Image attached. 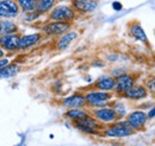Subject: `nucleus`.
Here are the masks:
<instances>
[{
    "mask_svg": "<svg viewBox=\"0 0 155 146\" xmlns=\"http://www.w3.org/2000/svg\"><path fill=\"white\" fill-rule=\"evenodd\" d=\"M41 39V33H32V35H26L19 38V49H29L31 46H34L35 44L38 43Z\"/></svg>",
    "mask_w": 155,
    "mask_h": 146,
    "instance_id": "15",
    "label": "nucleus"
},
{
    "mask_svg": "<svg viewBox=\"0 0 155 146\" xmlns=\"http://www.w3.org/2000/svg\"><path fill=\"white\" fill-rule=\"evenodd\" d=\"M148 89H150V91H154V78H152L150 82H148Z\"/></svg>",
    "mask_w": 155,
    "mask_h": 146,
    "instance_id": "26",
    "label": "nucleus"
},
{
    "mask_svg": "<svg viewBox=\"0 0 155 146\" xmlns=\"http://www.w3.org/2000/svg\"><path fill=\"white\" fill-rule=\"evenodd\" d=\"M74 7L82 13L93 12L97 8L99 0H73Z\"/></svg>",
    "mask_w": 155,
    "mask_h": 146,
    "instance_id": "11",
    "label": "nucleus"
},
{
    "mask_svg": "<svg viewBox=\"0 0 155 146\" xmlns=\"http://www.w3.org/2000/svg\"><path fill=\"white\" fill-rule=\"evenodd\" d=\"M112 110H115L117 118H122V116H124L127 114V110H125V107H124L123 103H115L114 107H112Z\"/></svg>",
    "mask_w": 155,
    "mask_h": 146,
    "instance_id": "23",
    "label": "nucleus"
},
{
    "mask_svg": "<svg viewBox=\"0 0 155 146\" xmlns=\"http://www.w3.org/2000/svg\"><path fill=\"white\" fill-rule=\"evenodd\" d=\"M16 2L23 12H31L35 11L37 0H17Z\"/></svg>",
    "mask_w": 155,
    "mask_h": 146,
    "instance_id": "21",
    "label": "nucleus"
},
{
    "mask_svg": "<svg viewBox=\"0 0 155 146\" xmlns=\"http://www.w3.org/2000/svg\"><path fill=\"white\" fill-rule=\"evenodd\" d=\"M130 33L131 36L135 37L137 40H141V42H147V36L142 29V26L140 24H133L130 25Z\"/></svg>",
    "mask_w": 155,
    "mask_h": 146,
    "instance_id": "20",
    "label": "nucleus"
},
{
    "mask_svg": "<svg viewBox=\"0 0 155 146\" xmlns=\"http://www.w3.org/2000/svg\"><path fill=\"white\" fill-rule=\"evenodd\" d=\"M94 115L99 121L101 122H115L117 119V115L115 110L109 107H100L94 110Z\"/></svg>",
    "mask_w": 155,
    "mask_h": 146,
    "instance_id": "10",
    "label": "nucleus"
},
{
    "mask_svg": "<svg viewBox=\"0 0 155 146\" xmlns=\"http://www.w3.org/2000/svg\"><path fill=\"white\" fill-rule=\"evenodd\" d=\"M114 86H115V78L111 77V76H101L99 77L94 84V87L99 89V90H103V91H109V90H112L114 89Z\"/></svg>",
    "mask_w": 155,
    "mask_h": 146,
    "instance_id": "13",
    "label": "nucleus"
},
{
    "mask_svg": "<svg viewBox=\"0 0 155 146\" xmlns=\"http://www.w3.org/2000/svg\"><path fill=\"white\" fill-rule=\"evenodd\" d=\"M71 27V23L69 21H53L48 25H45L42 30L50 36H58L62 35L64 32H67Z\"/></svg>",
    "mask_w": 155,
    "mask_h": 146,
    "instance_id": "6",
    "label": "nucleus"
},
{
    "mask_svg": "<svg viewBox=\"0 0 155 146\" xmlns=\"http://www.w3.org/2000/svg\"><path fill=\"white\" fill-rule=\"evenodd\" d=\"M147 114L142 110H136L133 112L129 116H128V124L131 129H141L144 127L146 122H147Z\"/></svg>",
    "mask_w": 155,
    "mask_h": 146,
    "instance_id": "9",
    "label": "nucleus"
},
{
    "mask_svg": "<svg viewBox=\"0 0 155 146\" xmlns=\"http://www.w3.org/2000/svg\"><path fill=\"white\" fill-rule=\"evenodd\" d=\"M74 125L75 127L84 132V133H87V134H93V133H97V129L99 128V124L96 119H92L90 116H86L84 119H80L74 121Z\"/></svg>",
    "mask_w": 155,
    "mask_h": 146,
    "instance_id": "5",
    "label": "nucleus"
},
{
    "mask_svg": "<svg viewBox=\"0 0 155 146\" xmlns=\"http://www.w3.org/2000/svg\"><path fill=\"white\" fill-rule=\"evenodd\" d=\"M112 6H114V8H115V10H116V11H119V10H122V4H120V2H114V5H112Z\"/></svg>",
    "mask_w": 155,
    "mask_h": 146,
    "instance_id": "27",
    "label": "nucleus"
},
{
    "mask_svg": "<svg viewBox=\"0 0 155 146\" xmlns=\"http://www.w3.org/2000/svg\"><path fill=\"white\" fill-rule=\"evenodd\" d=\"M19 38L16 33L0 36V48L6 51H16L19 49Z\"/></svg>",
    "mask_w": 155,
    "mask_h": 146,
    "instance_id": "8",
    "label": "nucleus"
},
{
    "mask_svg": "<svg viewBox=\"0 0 155 146\" xmlns=\"http://www.w3.org/2000/svg\"><path fill=\"white\" fill-rule=\"evenodd\" d=\"M20 67L17 64H7L4 68H0V78H10L19 73Z\"/></svg>",
    "mask_w": 155,
    "mask_h": 146,
    "instance_id": "17",
    "label": "nucleus"
},
{
    "mask_svg": "<svg viewBox=\"0 0 155 146\" xmlns=\"http://www.w3.org/2000/svg\"><path fill=\"white\" fill-rule=\"evenodd\" d=\"M77 37H78L77 32H68V33L63 35V36L58 39V44H56V48H58V50H64V49H67V48L69 46V44H71Z\"/></svg>",
    "mask_w": 155,
    "mask_h": 146,
    "instance_id": "18",
    "label": "nucleus"
},
{
    "mask_svg": "<svg viewBox=\"0 0 155 146\" xmlns=\"http://www.w3.org/2000/svg\"><path fill=\"white\" fill-rule=\"evenodd\" d=\"M55 1L56 0H37L35 11L39 14H43V13H45V12H48L53 8Z\"/></svg>",
    "mask_w": 155,
    "mask_h": 146,
    "instance_id": "19",
    "label": "nucleus"
},
{
    "mask_svg": "<svg viewBox=\"0 0 155 146\" xmlns=\"http://www.w3.org/2000/svg\"><path fill=\"white\" fill-rule=\"evenodd\" d=\"M75 17V12L69 6H58L54 10H51L49 18L53 21H71Z\"/></svg>",
    "mask_w": 155,
    "mask_h": 146,
    "instance_id": "2",
    "label": "nucleus"
},
{
    "mask_svg": "<svg viewBox=\"0 0 155 146\" xmlns=\"http://www.w3.org/2000/svg\"><path fill=\"white\" fill-rule=\"evenodd\" d=\"M125 96L128 99H133V100H140V99H144L148 95V90L143 87V86H133L130 89L124 93Z\"/></svg>",
    "mask_w": 155,
    "mask_h": 146,
    "instance_id": "14",
    "label": "nucleus"
},
{
    "mask_svg": "<svg viewBox=\"0 0 155 146\" xmlns=\"http://www.w3.org/2000/svg\"><path fill=\"white\" fill-rule=\"evenodd\" d=\"M39 13H37L36 11H31V12H24V17L23 19L26 20V21H32V20H36V18H38Z\"/></svg>",
    "mask_w": 155,
    "mask_h": 146,
    "instance_id": "24",
    "label": "nucleus"
},
{
    "mask_svg": "<svg viewBox=\"0 0 155 146\" xmlns=\"http://www.w3.org/2000/svg\"><path fill=\"white\" fill-rule=\"evenodd\" d=\"M66 115H67V118H69L73 121H77V120H80V119H84V118L88 116V114L85 110H81V108H71L66 113Z\"/></svg>",
    "mask_w": 155,
    "mask_h": 146,
    "instance_id": "22",
    "label": "nucleus"
},
{
    "mask_svg": "<svg viewBox=\"0 0 155 146\" xmlns=\"http://www.w3.org/2000/svg\"><path fill=\"white\" fill-rule=\"evenodd\" d=\"M135 84V78L131 75L128 74H122L115 80V86L114 89L117 93H125L128 89H130Z\"/></svg>",
    "mask_w": 155,
    "mask_h": 146,
    "instance_id": "7",
    "label": "nucleus"
},
{
    "mask_svg": "<svg viewBox=\"0 0 155 146\" xmlns=\"http://www.w3.org/2000/svg\"><path fill=\"white\" fill-rule=\"evenodd\" d=\"M106 135L112 137V138H124L128 135L133 134V129L130 128L128 121L124 122H116L114 126L106 129Z\"/></svg>",
    "mask_w": 155,
    "mask_h": 146,
    "instance_id": "4",
    "label": "nucleus"
},
{
    "mask_svg": "<svg viewBox=\"0 0 155 146\" xmlns=\"http://www.w3.org/2000/svg\"><path fill=\"white\" fill-rule=\"evenodd\" d=\"M19 7L15 0H0V18H16Z\"/></svg>",
    "mask_w": 155,
    "mask_h": 146,
    "instance_id": "3",
    "label": "nucleus"
},
{
    "mask_svg": "<svg viewBox=\"0 0 155 146\" xmlns=\"http://www.w3.org/2000/svg\"><path fill=\"white\" fill-rule=\"evenodd\" d=\"M1 57H4V50L0 48V58H1Z\"/></svg>",
    "mask_w": 155,
    "mask_h": 146,
    "instance_id": "29",
    "label": "nucleus"
},
{
    "mask_svg": "<svg viewBox=\"0 0 155 146\" xmlns=\"http://www.w3.org/2000/svg\"><path fill=\"white\" fill-rule=\"evenodd\" d=\"M154 113H155V110L154 107L150 110V112H148V114H147V118H149V119H153L154 118Z\"/></svg>",
    "mask_w": 155,
    "mask_h": 146,
    "instance_id": "28",
    "label": "nucleus"
},
{
    "mask_svg": "<svg viewBox=\"0 0 155 146\" xmlns=\"http://www.w3.org/2000/svg\"><path fill=\"white\" fill-rule=\"evenodd\" d=\"M8 63H10V61H8L7 58H0V68L6 67Z\"/></svg>",
    "mask_w": 155,
    "mask_h": 146,
    "instance_id": "25",
    "label": "nucleus"
},
{
    "mask_svg": "<svg viewBox=\"0 0 155 146\" xmlns=\"http://www.w3.org/2000/svg\"><path fill=\"white\" fill-rule=\"evenodd\" d=\"M17 30H18V26L16 25V23L11 20H6V19L0 20V36L16 33Z\"/></svg>",
    "mask_w": 155,
    "mask_h": 146,
    "instance_id": "16",
    "label": "nucleus"
},
{
    "mask_svg": "<svg viewBox=\"0 0 155 146\" xmlns=\"http://www.w3.org/2000/svg\"><path fill=\"white\" fill-rule=\"evenodd\" d=\"M112 95L109 94L107 91H90L85 95V101L86 105L91 106V107H105L107 105V102L111 100Z\"/></svg>",
    "mask_w": 155,
    "mask_h": 146,
    "instance_id": "1",
    "label": "nucleus"
},
{
    "mask_svg": "<svg viewBox=\"0 0 155 146\" xmlns=\"http://www.w3.org/2000/svg\"><path fill=\"white\" fill-rule=\"evenodd\" d=\"M63 106L71 108H82L86 106V101H85V96L81 94H74L71 95L68 97H66L63 100Z\"/></svg>",
    "mask_w": 155,
    "mask_h": 146,
    "instance_id": "12",
    "label": "nucleus"
}]
</instances>
